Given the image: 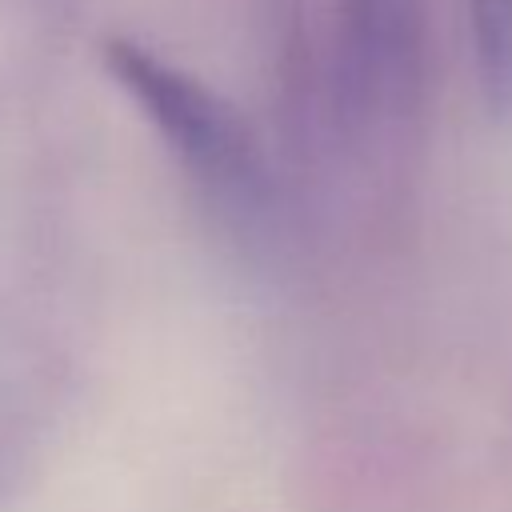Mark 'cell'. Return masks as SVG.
Here are the masks:
<instances>
[{
    "label": "cell",
    "mask_w": 512,
    "mask_h": 512,
    "mask_svg": "<svg viewBox=\"0 0 512 512\" xmlns=\"http://www.w3.org/2000/svg\"><path fill=\"white\" fill-rule=\"evenodd\" d=\"M472 48L488 104L512 112V0H472Z\"/></svg>",
    "instance_id": "cell-3"
},
{
    "label": "cell",
    "mask_w": 512,
    "mask_h": 512,
    "mask_svg": "<svg viewBox=\"0 0 512 512\" xmlns=\"http://www.w3.org/2000/svg\"><path fill=\"white\" fill-rule=\"evenodd\" d=\"M104 68L132 96L140 116L164 136L168 152L184 172L228 212L256 216L268 204V172L260 148L240 120L208 84L152 48L120 36L104 44Z\"/></svg>",
    "instance_id": "cell-1"
},
{
    "label": "cell",
    "mask_w": 512,
    "mask_h": 512,
    "mask_svg": "<svg viewBox=\"0 0 512 512\" xmlns=\"http://www.w3.org/2000/svg\"><path fill=\"white\" fill-rule=\"evenodd\" d=\"M356 76L376 96H396L412 76L416 0H344Z\"/></svg>",
    "instance_id": "cell-2"
}]
</instances>
